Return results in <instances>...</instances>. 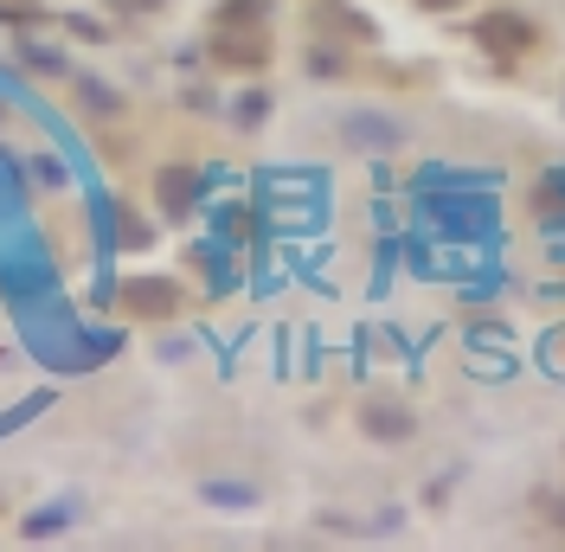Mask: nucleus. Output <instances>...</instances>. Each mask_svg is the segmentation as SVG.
I'll use <instances>...</instances> for the list:
<instances>
[{"label": "nucleus", "instance_id": "nucleus-11", "mask_svg": "<svg viewBox=\"0 0 565 552\" xmlns=\"http://www.w3.org/2000/svg\"><path fill=\"white\" fill-rule=\"evenodd\" d=\"M77 97H84V109H104V116L122 109V97H116L109 84H97V77H77Z\"/></svg>", "mask_w": 565, "mask_h": 552}, {"label": "nucleus", "instance_id": "nucleus-17", "mask_svg": "<svg viewBox=\"0 0 565 552\" xmlns=\"http://www.w3.org/2000/svg\"><path fill=\"white\" fill-rule=\"evenodd\" d=\"M424 13H457V7H469V0H418Z\"/></svg>", "mask_w": 565, "mask_h": 552}, {"label": "nucleus", "instance_id": "nucleus-13", "mask_svg": "<svg viewBox=\"0 0 565 552\" xmlns=\"http://www.w3.org/2000/svg\"><path fill=\"white\" fill-rule=\"evenodd\" d=\"M232 116H238V129H257V123L270 116V97H264V91H245V97L232 104Z\"/></svg>", "mask_w": 565, "mask_h": 552}, {"label": "nucleus", "instance_id": "nucleus-5", "mask_svg": "<svg viewBox=\"0 0 565 552\" xmlns=\"http://www.w3.org/2000/svg\"><path fill=\"white\" fill-rule=\"evenodd\" d=\"M360 431H366L373 444H405V437L418 431V417L405 412L398 399H366V405H360Z\"/></svg>", "mask_w": 565, "mask_h": 552}, {"label": "nucleus", "instance_id": "nucleus-4", "mask_svg": "<svg viewBox=\"0 0 565 552\" xmlns=\"http://www.w3.org/2000/svg\"><path fill=\"white\" fill-rule=\"evenodd\" d=\"M200 200H206V173H193V168H161L154 173V206L168 212V219H193Z\"/></svg>", "mask_w": 565, "mask_h": 552}, {"label": "nucleus", "instance_id": "nucleus-9", "mask_svg": "<svg viewBox=\"0 0 565 552\" xmlns=\"http://www.w3.org/2000/svg\"><path fill=\"white\" fill-rule=\"evenodd\" d=\"M71 527V501H52V508H33L26 514V540H58Z\"/></svg>", "mask_w": 565, "mask_h": 552}, {"label": "nucleus", "instance_id": "nucleus-12", "mask_svg": "<svg viewBox=\"0 0 565 552\" xmlns=\"http://www.w3.org/2000/svg\"><path fill=\"white\" fill-rule=\"evenodd\" d=\"M264 13H270L264 0H225V7H218V26H250V20H264Z\"/></svg>", "mask_w": 565, "mask_h": 552}, {"label": "nucleus", "instance_id": "nucleus-16", "mask_svg": "<svg viewBox=\"0 0 565 552\" xmlns=\"http://www.w3.org/2000/svg\"><path fill=\"white\" fill-rule=\"evenodd\" d=\"M65 20H71V33H77V39H104V26H97L90 13H65Z\"/></svg>", "mask_w": 565, "mask_h": 552}, {"label": "nucleus", "instance_id": "nucleus-15", "mask_svg": "<svg viewBox=\"0 0 565 552\" xmlns=\"http://www.w3.org/2000/svg\"><path fill=\"white\" fill-rule=\"evenodd\" d=\"M104 7H116L122 20H136V13H154V7H168V0H104Z\"/></svg>", "mask_w": 565, "mask_h": 552}, {"label": "nucleus", "instance_id": "nucleus-2", "mask_svg": "<svg viewBox=\"0 0 565 552\" xmlns=\"http://www.w3.org/2000/svg\"><path fill=\"white\" fill-rule=\"evenodd\" d=\"M116 302H122V315H136V321H174L180 315V283L174 276H122Z\"/></svg>", "mask_w": 565, "mask_h": 552}, {"label": "nucleus", "instance_id": "nucleus-3", "mask_svg": "<svg viewBox=\"0 0 565 552\" xmlns=\"http://www.w3.org/2000/svg\"><path fill=\"white\" fill-rule=\"evenodd\" d=\"M476 45L508 65V59H521V52L533 45V26L521 20V13H482V20H476Z\"/></svg>", "mask_w": 565, "mask_h": 552}, {"label": "nucleus", "instance_id": "nucleus-10", "mask_svg": "<svg viewBox=\"0 0 565 552\" xmlns=\"http://www.w3.org/2000/svg\"><path fill=\"white\" fill-rule=\"evenodd\" d=\"M200 495L212 508H257V488H238V482H206Z\"/></svg>", "mask_w": 565, "mask_h": 552}, {"label": "nucleus", "instance_id": "nucleus-18", "mask_svg": "<svg viewBox=\"0 0 565 552\" xmlns=\"http://www.w3.org/2000/svg\"><path fill=\"white\" fill-rule=\"evenodd\" d=\"M546 514H553V527H565V495L559 501H546Z\"/></svg>", "mask_w": 565, "mask_h": 552}, {"label": "nucleus", "instance_id": "nucleus-7", "mask_svg": "<svg viewBox=\"0 0 565 552\" xmlns=\"http://www.w3.org/2000/svg\"><path fill=\"white\" fill-rule=\"evenodd\" d=\"M348 141H353V148H398L405 129L386 123V116H366V109H360V116H348Z\"/></svg>", "mask_w": 565, "mask_h": 552}, {"label": "nucleus", "instance_id": "nucleus-1", "mask_svg": "<svg viewBox=\"0 0 565 552\" xmlns=\"http://www.w3.org/2000/svg\"><path fill=\"white\" fill-rule=\"evenodd\" d=\"M206 52H212L218 71H270V26H264V20H250V26H218Z\"/></svg>", "mask_w": 565, "mask_h": 552}, {"label": "nucleus", "instance_id": "nucleus-8", "mask_svg": "<svg viewBox=\"0 0 565 552\" xmlns=\"http://www.w3.org/2000/svg\"><path fill=\"white\" fill-rule=\"evenodd\" d=\"M212 232H218L225 244H245L250 232H257V212H250V206H218V212H212Z\"/></svg>", "mask_w": 565, "mask_h": 552}, {"label": "nucleus", "instance_id": "nucleus-6", "mask_svg": "<svg viewBox=\"0 0 565 552\" xmlns=\"http://www.w3.org/2000/svg\"><path fill=\"white\" fill-rule=\"evenodd\" d=\"M430 219H444L450 232H489L494 225V206L489 200H424Z\"/></svg>", "mask_w": 565, "mask_h": 552}, {"label": "nucleus", "instance_id": "nucleus-14", "mask_svg": "<svg viewBox=\"0 0 565 552\" xmlns=\"http://www.w3.org/2000/svg\"><path fill=\"white\" fill-rule=\"evenodd\" d=\"M20 65H33V71H65V59H58L52 45H39V39H20Z\"/></svg>", "mask_w": 565, "mask_h": 552}]
</instances>
